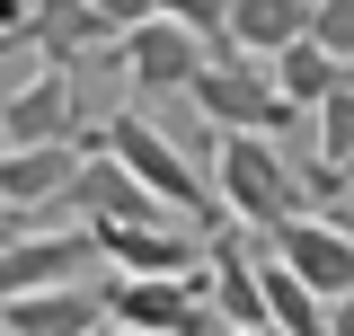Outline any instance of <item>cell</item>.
I'll list each match as a JSON object with an SVG mask.
<instances>
[{"instance_id":"obj_1","label":"cell","mask_w":354,"mask_h":336,"mask_svg":"<svg viewBox=\"0 0 354 336\" xmlns=\"http://www.w3.org/2000/svg\"><path fill=\"white\" fill-rule=\"evenodd\" d=\"M213 195L230 221H248V230H283L292 212H310V160L301 151H283L274 133H213Z\"/></svg>"},{"instance_id":"obj_2","label":"cell","mask_w":354,"mask_h":336,"mask_svg":"<svg viewBox=\"0 0 354 336\" xmlns=\"http://www.w3.org/2000/svg\"><path fill=\"white\" fill-rule=\"evenodd\" d=\"M186 106H195L213 133H283L292 115H301V106L283 97V80H274V62H266V53H239L230 36H221L213 62L195 71Z\"/></svg>"},{"instance_id":"obj_3","label":"cell","mask_w":354,"mask_h":336,"mask_svg":"<svg viewBox=\"0 0 354 336\" xmlns=\"http://www.w3.org/2000/svg\"><path fill=\"white\" fill-rule=\"evenodd\" d=\"M88 142H106V151H124V160L142 168V177H151V186H160V195H169L177 212H186V221H204V230L221 221L213 168H195V160H186V151H177V133L160 124V115H142V106H124V115H106V124L88 133Z\"/></svg>"},{"instance_id":"obj_4","label":"cell","mask_w":354,"mask_h":336,"mask_svg":"<svg viewBox=\"0 0 354 336\" xmlns=\"http://www.w3.org/2000/svg\"><path fill=\"white\" fill-rule=\"evenodd\" d=\"M106 310L133 336H230L204 274H124V265H106Z\"/></svg>"},{"instance_id":"obj_5","label":"cell","mask_w":354,"mask_h":336,"mask_svg":"<svg viewBox=\"0 0 354 336\" xmlns=\"http://www.w3.org/2000/svg\"><path fill=\"white\" fill-rule=\"evenodd\" d=\"M115 62H124V80L142 88V97H186L195 71L213 62V36H204V27H186L177 9H151L142 27L115 36Z\"/></svg>"},{"instance_id":"obj_6","label":"cell","mask_w":354,"mask_h":336,"mask_svg":"<svg viewBox=\"0 0 354 336\" xmlns=\"http://www.w3.org/2000/svg\"><path fill=\"white\" fill-rule=\"evenodd\" d=\"M97 265H106V248H97V221H80V230H18L9 248H0V292H62V283H97Z\"/></svg>"},{"instance_id":"obj_7","label":"cell","mask_w":354,"mask_h":336,"mask_svg":"<svg viewBox=\"0 0 354 336\" xmlns=\"http://www.w3.org/2000/svg\"><path fill=\"white\" fill-rule=\"evenodd\" d=\"M0 133H9V151H18V142H88L80 133V97H71V71H27V44H9Z\"/></svg>"},{"instance_id":"obj_8","label":"cell","mask_w":354,"mask_h":336,"mask_svg":"<svg viewBox=\"0 0 354 336\" xmlns=\"http://www.w3.org/2000/svg\"><path fill=\"white\" fill-rule=\"evenodd\" d=\"M88 142H18L0 160V204H9V239L18 230H44L53 204H71V177H80Z\"/></svg>"},{"instance_id":"obj_9","label":"cell","mask_w":354,"mask_h":336,"mask_svg":"<svg viewBox=\"0 0 354 336\" xmlns=\"http://www.w3.org/2000/svg\"><path fill=\"white\" fill-rule=\"evenodd\" d=\"M266 239L292 256V265H301L328 301L354 292V221H346V204H310V212H292L283 230H266Z\"/></svg>"},{"instance_id":"obj_10","label":"cell","mask_w":354,"mask_h":336,"mask_svg":"<svg viewBox=\"0 0 354 336\" xmlns=\"http://www.w3.org/2000/svg\"><path fill=\"white\" fill-rule=\"evenodd\" d=\"M195 230H204V221H186V212H160V221H97V248H106V265H124V274H195V265H204Z\"/></svg>"},{"instance_id":"obj_11","label":"cell","mask_w":354,"mask_h":336,"mask_svg":"<svg viewBox=\"0 0 354 336\" xmlns=\"http://www.w3.org/2000/svg\"><path fill=\"white\" fill-rule=\"evenodd\" d=\"M106 319V283H62V292H9L0 336H88Z\"/></svg>"},{"instance_id":"obj_12","label":"cell","mask_w":354,"mask_h":336,"mask_svg":"<svg viewBox=\"0 0 354 336\" xmlns=\"http://www.w3.org/2000/svg\"><path fill=\"white\" fill-rule=\"evenodd\" d=\"M310 18H319V0H221V36L239 53H266V62L292 36H310Z\"/></svg>"},{"instance_id":"obj_13","label":"cell","mask_w":354,"mask_h":336,"mask_svg":"<svg viewBox=\"0 0 354 336\" xmlns=\"http://www.w3.org/2000/svg\"><path fill=\"white\" fill-rule=\"evenodd\" d=\"M115 18H106V0H36V44L53 62H80V53H115Z\"/></svg>"},{"instance_id":"obj_14","label":"cell","mask_w":354,"mask_h":336,"mask_svg":"<svg viewBox=\"0 0 354 336\" xmlns=\"http://www.w3.org/2000/svg\"><path fill=\"white\" fill-rule=\"evenodd\" d=\"M274 80H283V97H292V106L310 115L319 97H337V88L354 80V62H346V53H328L319 36H292L283 53H274Z\"/></svg>"},{"instance_id":"obj_15","label":"cell","mask_w":354,"mask_h":336,"mask_svg":"<svg viewBox=\"0 0 354 336\" xmlns=\"http://www.w3.org/2000/svg\"><path fill=\"white\" fill-rule=\"evenodd\" d=\"M310 133H319V160L354 186V80L337 88V97H319V106H310Z\"/></svg>"},{"instance_id":"obj_16","label":"cell","mask_w":354,"mask_h":336,"mask_svg":"<svg viewBox=\"0 0 354 336\" xmlns=\"http://www.w3.org/2000/svg\"><path fill=\"white\" fill-rule=\"evenodd\" d=\"M310 36L328 44V53H346V62H354V0H319V18H310Z\"/></svg>"},{"instance_id":"obj_17","label":"cell","mask_w":354,"mask_h":336,"mask_svg":"<svg viewBox=\"0 0 354 336\" xmlns=\"http://www.w3.org/2000/svg\"><path fill=\"white\" fill-rule=\"evenodd\" d=\"M151 9H160V0H106V18H115V27H142Z\"/></svg>"},{"instance_id":"obj_18","label":"cell","mask_w":354,"mask_h":336,"mask_svg":"<svg viewBox=\"0 0 354 336\" xmlns=\"http://www.w3.org/2000/svg\"><path fill=\"white\" fill-rule=\"evenodd\" d=\"M88 336H133V328H124V319H115V310H106V319H97V328H88Z\"/></svg>"},{"instance_id":"obj_19","label":"cell","mask_w":354,"mask_h":336,"mask_svg":"<svg viewBox=\"0 0 354 336\" xmlns=\"http://www.w3.org/2000/svg\"><path fill=\"white\" fill-rule=\"evenodd\" d=\"M337 336H354V292H346V301H337Z\"/></svg>"}]
</instances>
